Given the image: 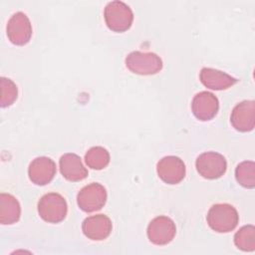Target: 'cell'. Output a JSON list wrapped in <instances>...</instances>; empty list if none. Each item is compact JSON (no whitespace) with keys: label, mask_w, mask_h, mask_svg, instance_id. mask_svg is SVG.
<instances>
[{"label":"cell","mask_w":255,"mask_h":255,"mask_svg":"<svg viewBox=\"0 0 255 255\" xmlns=\"http://www.w3.org/2000/svg\"><path fill=\"white\" fill-rule=\"evenodd\" d=\"M67 211V202L59 193H47L38 202V213L40 217L50 223H58L64 220Z\"/></svg>","instance_id":"3957f363"},{"label":"cell","mask_w":255,"mask_h":255,"mask_svg":"<svg viewBox=\"0 0 255 255\" xmlns=\"http://www.w3.org/2000/svg\"><path fill=\"white\" fill-rule=\"evenodd\" d=\"M104 17L107 26L114 32L127 31L133 21V14L129 6L119 0L107 4Z\"/></svg>","instance_id":"7a4b0ae2"},{"label":"cell","mask_w":255,"mask_h":255,"mask_svg":"<svg viewBox=\"0 0 255 255\" xmlns=\"http://www.w3.org/2000/svg\"><path fill=\"white\" fill-rule=\"evenodd\" d=\"M0 86H1L0 105L2 108L9 107L17 99V96H18L17 86L12 80L4 77H2L0 80Z\"/></svg>","instance_id":"ffe728a7"},{"label":"cell","mask_w":255,"mask_h":255,"mask_svg":"<svg viewBox=\"0 0 255 255\" xmlns=\"http://www.w3.org/2000/svg\"><path fill=\"white\" fill-rule=\"evenodd\" d=\"M218 99L209 92H200L196 94L191 103V110L196 119L200 121H209L214 118L218 112Z\"/></svg>","instance_id":"8fae6325"},{"label":"cell","mask_w":255,"mask_h":255,"mask_svg":"<svg viewBox=\"0 0 255 255\" xmlns=\"http://www.w3.org/2000/svg\"><path fill=\"white\" fill-rule=\"evenodd\" d=\"M112 221L105 214H96L87 217L83 224L82 229L84 234L92 240H104L112 232Z\"/></svg>","instance_id":"4fadbf2b"},{"label":"cell","mask_w":255,"mask_h":255,"mask_svg":"<svg viewBox=\"0 0 255 255\" xmlns=\"http://www.w3.org/2000/svg\"><path fill=\"white\" fill-rule=\"evenodd\" d=\"M207 223L216 232L226 233L232 231L238 224L237 210L230 204L218 203L211 206L207 213Z\"/></svg>","instance_id":"6da1fadb"},{"label":"cell","mask_w":255,"mask_h":255,"mask_svg":"<svg viewBox=\"0 0 255 255\" xmlns=\"http://www.w3.org/2000/svg\"><path fill=\"white\" fill-rule=\"evenodd\" d=\"M126 66L137 75H154L162 69V61L154 53L134 51L127 56Z\"/></svg>","instance_id":"277c9868"},{"label":"cell","mask_w":255,"mask_h":255,"mask_svg":"<svg viewBox=\"0 0 255 255\" xmlns=\"http://www.w3.org/2000/svg\"><path fill=\"white\" fill-rule=\"evenodd\" d=\"M176 233L174 222L167 216H157L153 218L147 226V237L155 245H165L169 243Z\"/></svg>","instance_id":"ba28073f"},{"label":"cell","mask_w":255,"mask_h":255,"mask_svg":"<svg viewBox=\"0 0 255 255\" xmlns=\"http://www.w3.org/2000/svg\"><path fill=\"white\" fill-rule=\"evenodd\" d=\"M107 201L106 188L97 182L84 186L77 195L79 207L85 212L100 210Z\"/></svg>","instance_id":"8992f818"},{"label":"cell","mask_w":255,"mask_h":255,"mask_svg":"<svg viewBox=\"0 0 255 255\" xmlns=\"http://www.w3.org/2000/svg\"><path fill=\"white\" fill-rule=\"evenodd\" d=\"M6 30L11 43L18 46L27 44L32 36V25L27 15L23 12H17L11 16Z\"/></svg>","instance_id":"52a82bcc"},{"label":"cell","mask_w":255,"mask_h":255,"mask_svg":"<svg viewBox=\"0 0 255 255\" xmlns=\"http://www.w3.org/2000/svg\"><path fill=\"white\" fill-rule=\"evenodd\" d=\"M156 171L163 182L177 184L185 176V164L178 156L167 155L157 162Z\"/></svg>","instance_id":"9c48e42d"},{"label":"cell","mask_w":255,"mask_h":255,"mask_svg":"<svg viewBox=\"0 0 255 255\" xmlns=\"http://www.w3.org/2000/svg\"><path fill=\"white\" fill-rule=\"evenodd\" d=\"M59 164L62 175L70 181H80L88 176L87 168L82 163L80 156L75 153L62 155Z\"/></svg>","instance_id":"5bb4252c"},{"label":"cell","mask_w":255,"mask_h":255,"mask_svg":"<svg viewBox=\"0 0 255 255\" xmlns=\"http://www.w3.org/2000/svg\"><path fill=\"white\" fill-rule=\"evenodd\" d=\"M199 78L206 88L216 91L228 89L237 82V80L230 75L212 68H202Z\"/></svg>","instance_id":"9a60e30c"},{"label":"cell","mask_w":255,"mask_h":255,"mask_svg":"<svg viewBox=\"0 0 255 255\" xmlns=\"http://www.w3.org/2000/svg\"><path fill=\"white\" fill-rule=\"evenodd\" d=\"M28 174L33 183L46 185L52 181L56 174V164L50 157H36L29 165Z\"/></svg>","instance_id":"7c38bea8"},{"label":"cell","mask_w":255,"mask_h":255,"mask_svg":"<svg viewBox=\"0 0 255 255\" xmlns=\"http://www.w3.org/2000/svg\"><path fill=\"white\" fill-rule=\"evenodd\" d=\"M230 122L233 128L239 131L252 130L255 125L254 101H243L236 105L231 113Z\"/></svg>","instance_id":"30bf717a"},{"label":"cell","mask_w":255,"mask_h":255,"mask_svg":"<svg viewBox=\"0 0 255 255\" xmlns=\"http://www.w3.org/2000/svg\"><path fill=\"white\" fill-rule=\"evenodd\" d=\"M195 166L202 177L216 179L225 173L227 162L222 154L215 151H207L197 157Z\"/></svg>","instance_id":"5b68a950"},{"label":"cell","mask_w":255,"mask_h":255,"mask_svg":"<svg viewBox=\"0 0 255 255\" xmlns=\"http://www.w3.org/2000/svg\"><path fill=\"white\" fill-rule=\"evenodd\" d=\"M235 177L238 183L246 188L255 186V163L251 160L242 161L235 169Z\"/></svg>","instance_id":"ac0fdd59"},{"label":"cell","mask_w":255,"mask_h":255,"mask_svg":"<svg viewBox=\"0 0 255 255\" xmlns=\"http://www.w3.org/2000/svg\"><path fill=\"white\" fill-rule=\"evenodd\" d=\"M234 243L242 251H254L255 249V227L245 225L241 227L234 236Z\"/></svg>","instance_id":"d6986e66"},{"label":"cell","mask_w":255,"mask_h":255,"mask_svg":"<svg viewBox=\"0 0 255 255\" xmlns=\"http://www.w3.org/2000/svg\"><path fill=\"white\" fill-rule=\"evenodd\" d=\"M85 161L89 167L100 170L109 164L110 153L106 148L102 146H94L87 151L85 155Z\"/></svg>","instance_id":"e0dca14e"},{"label":"cell","mask_w":255,"mask_h":255,"mask_svg":"<svg viewBox=\"0 0 255 255\" xmlns=\"http://www.w3.org/2000/svg\"><path fill=\"white\" fill-rule=\"evenodd\" d=\"M21 207L18 200L9 193L0 194V222L13 224L20 218Z\"/></svg>","instance_id":"2e32d148"}]
</instances>
